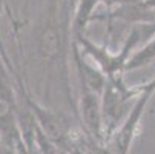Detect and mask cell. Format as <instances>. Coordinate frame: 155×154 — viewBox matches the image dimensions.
<instances>
[{
  "label": "cell",
  "mask_w": 155,
  "mask_h": 154,
  "mask_svg": "<svg viewBox=\"0 0 155 154\" xmlns=\"http://www.w3.org/2000/svg\"><path fill=\"white\" fill-rule=\"evenodd\" d=\"M83 113H84V120L92 131H98L100 120H98V109H97V102L94 100L92 96L84 99L83 105Z\"/></svg>",
  "instance_id": "cell-1"
},
{
  "label": "cell",
  "mask_w": 155,
  "mask_h": 154,
  "mask_svg": "<svg viewBox=\"0 0 155 154\" xmlns=\"http://www.w3.org/2000/svg\"><path fill=\"white\" fill-rule=\"evenodd\" d=\"M89 154H110L109 151H106L104 148H100V146H89Z\"/></svg>",
  "instance_id": "cell-2"
}]
</instances>
